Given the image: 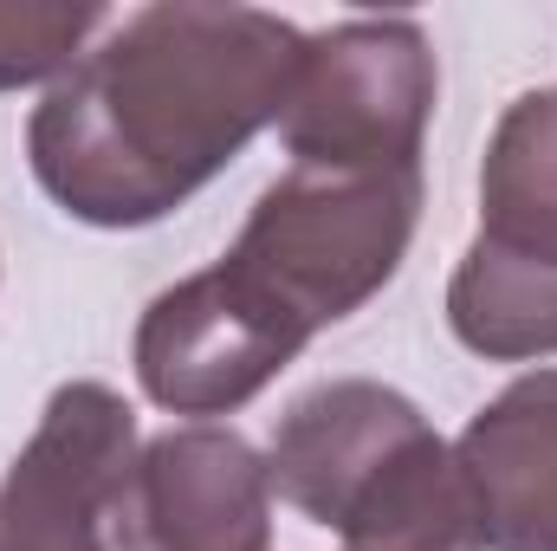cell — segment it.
Masks as SVG:
<instances>
[{"label":"cell","mask_w":557,"mask_h":551,"mask_svg":"<svg viewBox=\"0 0 557 551\" xmlns=\"http://www.w3.org/2000/svg\"><path fill=\"white\" fill-rule=\"evenodd\" d=\"M337 532L344 551H486L473 493L441 434L416 441Z\"/></svg>","instance_id":"10"},{"label":"cell","mask_w":557,"mask_h":551,"mask_svg":"<svg viewBox=\"0 0 557 551\" xmlns=\"http://www.w3.org/2000/svg\"><path fill=\"white\" fill-rule=\"evenodd\" d=\"M292 351L273 344L221 285L214 273H195L149 298L137 325V383L156 409L175 415H234L253 403Z\"/></svg>","instance_id":"7"},{"label":"cell","mask_w":557,"mask_h":551,"mask_svg":"<svg viewBox=\"0 0 557 551\" xmlns=\"http://www.w3.org/2000/svg\"><path fill=\"white\" fill-rule=\"evenodd\" d=\"M480 241L557 260V85L525 91L486 143Z\"/></svg>","instance_id":"11"},{"label":"cell","mask_w":557,"mask_h":551,"mask_svg":"<svg viewBox=\"0 0 557 551\" xmlns=\"http://www.w3.org/2000/svg\"><path fill=\"white\" fill-rule=\"evenodd\" d=\"M434 52L416 20H344L305 39L278 137L305 169H421Z\"/></svg>","instance_id":"3"},{"label":"cell","mask_w":557,"mask_h":551,"mask_svg":"<svg viewBox=\"0 0 557 551\" xmlns=\"http://www.w3.org/2000/svg\"><path fill=\"white\" fill-rule=\"evenodd\" d=\"M486 551H557V370L519 377L454 441Z\"/></svg>","instance_id":"8"},{"label":"cell","mask_w":557,"mask_h":551,"mask_svg":"<svg viewBox=\"0 0 557 551\" xmlns=\"http://www.w3.org/2000/svg\"><path fill=\"white\" fill-rule=\"evenodd\" d=\"M428 434V415L403 390H383L370 377L318 383L278 415L267 480L285 506L337 532L357 513V500Z\"/></svg>","instance_id":"6"},{"label":"cell","mask_w":557,"mask_h":551,"mask_svg":"<svg viewBox=\"0 0 557 551\" xmlns=\"http://www.w3.org/2000/svg\"><path fill=\"white\" fill-rule=\"evenodd\" d=\"M421 221V169H305L253 201L214 285L292 357L363 311L403 267Z\"/></svg>","instance_id":"2"},{"label":"cell","mask_w":557,"mask_h":551,"mask_svg":"<svg viewBox=\"0 0 557 551\" xmlns=\"http://www.w3.org/2000/svg\"><path fill=\"white\" fill-rule=\"evenodd\" d=\"M104 26V7H0V91L39 85Z\"/></svg>","instance_id":"12"},{"label":"cell","mask_w":557,"mask_h":551,"mask_svg":"<svg viewBox=\"0 0 557 551\" xmlns=\"http://www.w3.org/2000/svg\"><path fill=\"white\" fill-rule=\"evenodd\" d=\"M117 551H267L273 480L234 428H169L137 448L111 513Z\"/></svg>","instance_id":"5"},{"label":"cell","mask_w":557,"mask_h":551,"mask_svg":"<svg viewBox=\"0 0 557 551\" xmlns=\"http://www.w3.org/2000/svg\"><path fill=\"white\" fill-rule=\"evenodd\" d=\"M131 467V403L104 383H65L0 480V551H104Z\"/></svg>","instance_id":"4"},{"label":"cell","mask_w":557,"mask_h":551,"mask_svg":"<svg viewBox=\"0 0 557 551\" xmlns=\"http://www.w3.org/2000/svg\"><path fill=\"white\" fill-rule=\"evenodd\" d=\"M305 33L260 7H143L33 111L39 188L91 228H149L285 118Z\"/></svg>","instance_id":"1"},{"label":"cell","mask_w":557,"mask_h":551,"mask_svg":"<svg viewBox=\"0 0 557 551\" xmlns=\"http://www.w3.org/2000/svg\"><path fill=\"white\" fill-rule=\"evenodd\" d=\"M447 325L473 357L493 364L557 357V260L473 241L447 285Z\"/></svg>","instance_id":"9"}]
</instances>
